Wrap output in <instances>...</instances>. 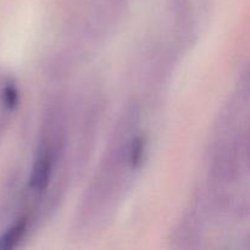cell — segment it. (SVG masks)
<instances>
[{
  "mask_svg": "<svg viewBox=\"0 0 250 250\" xmlns=\"http://www.w3.org/2000/svg\"><path fill=\"white\" fill-rule=\"evenodd\" d=\"M51 172V158L50 154L45 153L38 159L31 178V186L36 189H43L48 183Z\"/></svg>",
  "mask_w": 250,
  "mask_h": 250,
  "instance_id": "6da1fadb",
  "label": "cell"
},
{
  "mask_svg": "<svg viewBox=\"0 0 250 250\" xmlns=\"http://www.w3.org/2000/svg\"><path fill=\"white\" fill-rule=\"evenodd\" d=\"M27 219L22 217L15 222L1 237H0V249H11L17 246L27 231Z\"/></svg>",
  "mask_w": 250,
  "mask_h": 250,
  "instance_id": "7a4b0ae2",
  "label": "cell"
},
{
  "mask_svg": "<svg viewBox=\"0 0 250 250\" xmlns=\"http://www.w3.org/2000/svg\"><path fill=\"white\" fill-rule=\"evenodd\" d=\"M142 153H143V142H142V139L138 138L133 143V148H132V153H131L132 164H134V165L139 164V161H141L142 159Z\"/></svg>",
  "mask_w": 250,
  "mask_h": 250,
  "instance_id": "3957f363",
  "label": "cell"
},
{
  "mask_svg": "<svg viewBox=\"0 0 250 250\" xmlns=\"http://www.w3.org/2000/svg\"><path fill=\"white\" fill-rule=\"evenodd\" d=\"M4 98H5V103H6L9 106H15V104H16L17 102V93L16 90H15V88L14 87L6 88V89H5Z\"/></svg>",
  "mask_w": 250,
  "mask_h": 250,
  "instance_id": "277c9868",
  "label": "cell"
}]
</instances>
